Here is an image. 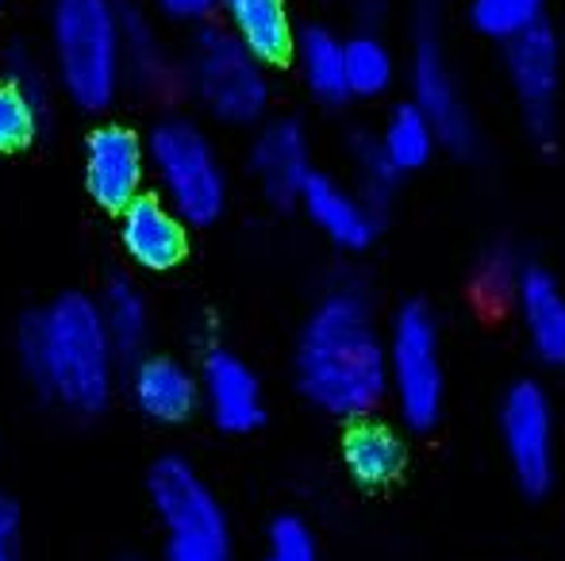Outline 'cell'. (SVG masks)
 Returning a JSON list of instances; mask_svg holds the SVG:
<instances>
[{
	"label": "cell",
	"mask_w": 565,
	"mask_h": 561,
	"mask_svg": "<svg viewBox=\"0 0 565 561\" xmlns=\"http://www.w3.org/2000/svg\"><path fill=\"white\" fill-rule=\"evenodd\" d=\"M150 500L166 524V561H231V527L185 457H162L150 470Z\"/></svg>",
	"instance_id": "cell-5"
},
{
	"label": "cell",
	"mask_w": 565,
	"mask_h": 561,
	"mask_svg": "<svg viewBox=\"0 0 565 561\" xmlns=\"http://www.w3.org/2000/svg\"><path fill=\"white\" fill-rule=\"evenodd\" d=\"M51 51L66 97L85 112L116 100L124 82V31L113 0H54Z\"/></svg>",
	"instance_id": "cell-3"
},
{
	"label": "cell",
	"mask_w": 565,
	"mask_h": 561,
	"mask_svg": "<svg viewBox=\"0 0 565 561\" xmlns=\"http://www.w3.org/2000/svg\"><path fill=\"white\" fill-rule=\"evenodd\" d=\"M119 239L135 266L150 273H166L185 258L189 231L185 219L162 196H139L119 212Z\"/></svg>",
	"instance_id": "cell-14"
},
{
	"label": "cell",
	"mask_w": 565,
	"mask_h": 561,
	"mask_svg": "<svg viewBox=\"0 0 565 561\" xmlns=\"http://www.w3.org/2000/svg\"><path fill=\"white\" fill-rule=\"evenodd\" d=\"M523 331L539 362L565 366V289L546 270L523 266L520 289H515Z\"/></svg>",
	"instance_id": "cell-17"
},
{
	"label": "cell",
	"mask_w": 565,
	"mask_h": 561,
	"mask_svg": "<svg viewBox=\"0 0 565 561\" xmlns=\"http://www.w3.org/2000/svg\"><path fill=\"white\" fill-rule=\"evenodd\" d=\"M377 150L396 170V177H404V173H416L431 162L435 150H439V136H435V128L427 123V116L408 100V105H396L393 112H388L385 128H381V136H377Z\"/></svg>",
	"instance_id": "cell-21"
},
{
	"label": "cell",
	"mask_w": 565,
	"mask_h": 561,
	"mask_svg": "<svg viewBox=\"0 0 565 561\" xmlns=\"http://www.w3.org/2000/svg\"><path fill=\"white\" fill-rule=\"evenodd\" d=\"M342 69H347V93L350 97L373 100L393 85L396 77V58L388 51V43L373 31L347 39L342 43Z\"/></svg>",
	"instance_id": "cell-23"
},
{
	"label": "cell",
	"mask_w": 565,
	"mask_h": 561,
	"mask_svg": "<svg viewBox=\"0 0 565 561\" xmlns=\"http://www.w3.org/2000/svg\"><path fill=\"white\" fill-rule=\"evenodd\" d=\"M292 62H297L308 93L320 105H342V100H350L347 69H342V39H335L331 31L308 28L305 35H297Z\"/></svg>",
	"instance_id": "cell-20"
},
{
	"label": "cell",
	"mask_w": 565,
	"mask_h": 561,
	"mask_svg": "<svg viewBox=\"0 0 565 561\" xmlns=\"http://www.w3.org/2000/svg\"><path fill=\"white\" fill-rule=\"evenodd\" d=\"M305 204L308 219L335 242L339 250H365L377 239V208L358 188L342 185L331 173H308L305 188L297 196Z\"/></svg>",
	"instance_id": "cell-13"
},
{
	"label": "cell",
	"mask_w": 565,
	"mask_h": 561,
	"mask_svg": "<svg viewBox=\"0 0 565 561\" xmlns=\"http://www.w3.org/2000/svg\"><path fill=\"white\" fill-rule=\"evenodd\" d=\"M170 20H181V23H196V20H209L212 12L220 8V0H158Z\"/></svg>",
	"instance_id": "cell-30"
},
{
	"label": "cell",
	"mask_w": 565,
	"mask_h": 561,
	"mask_svg": "<svg viewBox=\"0 0 565 561\" xmlns=\"http://www.w3.org/2000/svg\"><path fill=\"white\" fill-rule=\"evenodd\" d=\"M147 165L162 201L185 224H212L227 204V173L212 139L189 120H162L147 139Z\"/></svg>",
	"instance_id": "cell-4"
},
{
	"label": "cell",
	"mask_w": 565,
	"mask_h": 561,
	"mask_svg": "<svg viewBox=\"0 0 565 561\" xmlns=\"http://www.w3.org/2000/svg\"><path fill=\"white\" fill-rule=\"evenodd\" d=\"M147 185V142L124 123H105L85 139V188L105 212H124Z\"/></svg>",
	"instance_id": "cell-11"
},
{
	"label": "cell",
	"mask_w": 565,
	"mask_h": 561,
	"mask_svg": "<svg viewBox=\"0 0 565 561\" xmlns=\"http://www.w3.org/2000/svg\"><path fill=\"white\" fill-rule=\"evenodd\" d=\"M388 354V389L396 412L412 431H431L447 400V374H443L439 323L427 304H404L393 320Z\"/></svg>",
	"instance_id": "cell-7"
},
{
	"label": "cell",
	"mask_w": 565,
	"mask_h": 561,
	"mask_svg": "<svg viewBox=\"0 0 565 561\" xmlns=\"http://www.w3.org/2000/svg\"><path fill=\"white\" fill-rule=\"evenodd\" d=\"M250 170L262 193L274 201H297L312 162H308V136L297 120H274L258 131L250 150Z\"/></svg>",
	"instance_id": "cell-15"
},
{
	"label": "cell",
	"mask_w": 565,
	"mask_h": 561,
	"mask_svg": "<svg viewBox=\"0 0 565 561\" xmlns=\"http://www.w3.org/2000/svg\"><path fill=\"white\" fill-rule=\"evenodd\" d=\"M504 66L531 136L551 139L554 128H558V93H562L558 35L546 23H539L527 35L512 39L504 46Z\"/></svg>",
	"instance_id": "cell-10"
},
{
	"label": "cell",
	"mask_w": 565,
	"mask_h": 561,
	"mask_svg": "<svg viewBox=\"0 0 565 561\" xmlns=\"http://www.w3.org/2000/svg\"><path fill=\"white\" fill-rule=\"evenodd\" d=\"M520 278H523V266L512 250L504 247H492L489 255L477 262V273H473V292L477 300H484L489 308H504L515 300V289H520Z\"/></svg>",
	"instance_id": "cell-27"
},
{
	"label": "cell",
	"mask_w": 565,
	"mask_h": 561,
	"mask_svg": "<svg viewBox=\"0 0 565 561\" xmlns=\"http://www.w3.org/2000/svg\"><path fill=\"white\" fill-rule=\"evenodd\" d=\"M408 462V446H404L401 431L385 420H350V431L342 434V465L347 473L365 488H385L404 473Z\"/></svg>",
	"instance_id": "cell-19"
},
{
	"label": "cell",
	"mask_w": 565,
	"mask_h": 561,
	"mask_svg": "<svg viewBox=\"0 0 565 561\" xmlns=\"http://www.w3.org/2000/svg\"><path fill=\"white\" fill-rule=\"evenodd\" d=\"M297 385L335 420H362L388 392V354L373 312L354 289H335L312 308L297 338Z\"/></svg>",
	"instance_id": "cell-1"
},
{
	"label": "cell",
	"mask_w": 565,
	"mask_h": 561,
	"mask_svg": "<svg viewBox=\"0 0 565 561\" xmlns=\"http://www.w3.org/2000/svg\"><path fill=\"white\" fill-rule=\"evenodd\" d=\"M354 165H358V193L365 196V201L373 204V208H385L388 196L396 193V170L385 162V154L377 150V139H358L354 142Z\"/></svg>",
	"instance_id": "cell-28"
},
{
	"label": "cell",
	"mask_w": 565,
	"mask_h": 561,
	"mask_svg": "<svg viewBox=\"0 0 565 561\" xmlns=\"http://www.w3.org/2000/svg\"><path fill=\"white\" fill-rule=\"evenodd\" d=\"M546 0H469V28L492 43H512L543 23Z\"/></svg>",
	"instance_id": "cell-26"
},
{
	"label": "cell",
	"mask_w": 565,
	"mask_h": 561,
	"mask_svg": "<svg viewBox=\"0 0 565 561\" xmlns=\"http://www.w3.org/2000/svg\"><path fill=\"white\" fill-rule=\"evenodd\" d=\"M31 69L15 66L8 82H0V154H15L23 150L39 131V100Z\"/></svg>",
	"instance_id": "cell-25"
},
{
	"label": "cell",
	"mask_w": 565,
	"mask_h": 561,
	"mask_svg": "<svg viewBox=\"0 0 565 561\" xmlns=\"http://www.w3.org/2000/svg\"><path fill=\"white\" fill-rule=\"evenodd\" d=\"M189 89L220 123L246 128L266 116L269 74L254 54H246L227 28H204L189 46L185 62Z\"/></svg>",
	"instance_id": "cell-6"
},
{
	"label": "cell",
	"mask_w": 565,
	"mask_h": 561,
	"mask_svg": "<svg viewBox=\"0 0 565 561\" xmlns=\"http://www.w3.org/2000/svg\"><path fill=\"white\" fill-rule=\"evenodd\" d=\"M500 442H504V457L515 485L527 496L551 493L554 470H558V431H554V408L543 385L520 381L504 392Z\"/></svg>",
	"instance_id": "cell-9"
},
{
	"label": "cell",
	"mask_w": 565,
	"mask_h": 561,
	"mask_svg": "<svg viewBox=\"0 0 565 561\" xmlns=\"http://www.w3.org/2000/svg\"><path fill=\"white\" fill-rule=\"evenodd\" d=\"M100 323H105L108 338H113L116 354H135L147 343V327H150V312L142 292L131 281H113L108 292L100 296Z\"/></svg>",
	"instance_id": "cell-24"
},
{
	"label": "cell",
	"mask_w": 565,
	"mask_h": 561,
	"mask_svg": "<svg viewBox=\"0 0 565 561\" xmlns=\"http://www.w3.org/2000/svg\"><path fill=\"white\" fill-rule=\"evenodd\" d=\"M20 358L31 381L66 412H105L116 381V350L97 300L66 292L28 315L20 327Z\"/></svg>",
	"instance_id": "cell-2"
},
{
	"label": "cell",
	"mask_w": 565,
	"mask_h": 561,
	"mask_svg": "<svg viewBox=\"0 0 565 561\" xmlns=\"http://www.w3.org/2000/svg\"><path fill=\"white\" fill-rule=\"evenodd\" d=\"M15 542H20V519L4 493H0V561H15Z\"/></svg>",
	"instance_id": "cell-31"
},
{
	"label": "cell",
	"mask_w": 565,
	"mask_h": 561,
	"mask_svg": "<svg viewBox=\"0 0 565 561\" xmlns=\"http://www.w3.org/2000/svg\"><path fill=\"white\" fill-rule=\"evenodd\" d=\"M201 404L209 408L212 423L227 434H246L262 423L266 400H262V381L238 354L209 350L201 366Z\"/></svg>",
	"instance_id": "cell-12"
},
{
	"label": "cell",
	"mask_w": 565,
	"mask_h": 561,
	"mask_svg": "<svg viewBox=\"0 0 565 561\" xmlns=\"http://www.w3.org/2000/svg\"><path fill=\"white\" fill-rule=\"evenodd\" d=\"M131 397H135V404H139V412L150 416V420L181 423L201 404V385H196L189 366H181L178 358L150 354V358H142L139 366H135Z\"/></svg>",
	"instance_id": "cell-18"
},
{
	"label": "cell",
	"mask_w": 565,
	"mask_h": 561,
	"mask_svg": "<svg viewBox=\"0 0 565 561\" xmlns=\"http://www.w3.org/2000/svg\"><path fill=\"white\" fill-rule=\"evenodd\" d=\"M262 561H320L316 535L308 531V524L297 516L274 519V527H269V535H266V558Z\"/></svg>",
	"instance_id": "cell-29"
},
{
	"label": "cell",
	"mask_w": 565,
	"mask_h": 561,
	"mask_svg": "<svg viewBox=\"0 0 565 561\" xmlns=\"http://www.w3.org/2000/svg\"><path fill=\"white\" fill-rule=\"evenodd\" d=\"M119 31H124V74H131L147 93L173 89V62L147 15H139L135 8H119Z\"/></svg>",
	"instance_id": "cell-22"
},
{
	"label": "cell",
	"mask_w": 565,
	"mask_h": 561,
	"mask_svg": "<svg viewBox=\"0 0 565 561\" xmlns=\"http://www.w3.org/2000/svg\"><path fill=\"white\" fill-rule=\"evenodd\" d=\"M220 8L227 15V35L266 69L292 62L297 28H292L289 0H220Z\"/></svg>",
	"instance_id": "cell-16"
},
{
	"label": "cell",
	"mask_w": 565,
	"mask_h": 561,
	"mask_svg": "<svg viewBox=\"0 0 565 561\" xmlns=\"http://www.w3.org/2000/svg\"><path fill=\"white\" fill-rule=\"evenodd\" d=\"M412 105L427 116V123L439 136V147L454 154H473L477 150V123L469 112L461 85L454 77L447 51L435 28V0H424V12L416 23V51H412Z\"/></svg>",
	"instance_id": "cell-8"
}]
</instances>
